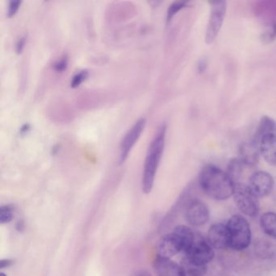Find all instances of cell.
I'll return each mask as SVG.
<instances>
[{
  "label": "cell",
  "mask_w": 276,
  "mask_h": 276,
  "mask_svg": "<svg viewBox=\"0 0 276 276\" xmlns=\"http://www.w3.org/2000/svg\"><path fill=\"white\" fill-rule=\"evenodd\" d=\"M199 182L204 193L212 200L223 201L233 195L235 183L226 172L213 165L202 170Z\"/></svg>",
  "instance_id": "1"
},
{
  "label": "cell",
  "mask_w": 276,
  "mask_h": 276,
  "mask_svg": "<svg viewBox=\"0 0 276 276\" xmlns=\"http://www.w3.org/2000/svg\"><path fill=\"white\" fill-rule=\"evenodd\" d=\"M166 125L162 124L151 141L146 156L143 176V189L144 193L151 192L153 187L155 174L163 155L166 143Z\"/></svg>",
  "instance_id": "2"
},
{
  "label": "cell",
  "mask_w": 276,
  "mask_h": 276,
  "mask_svg": "<svg viewBox=\"0 0 276 276\" xmlns=\"http://www.w3.org/2000/svg\"><path fill=\"white\" fill-rule=\"evenodd\" d=\"M227 226L229 232L230 248L238 251L248 248L252 238L248 220L241 215H234L230 218Z\"/></svg>",
  "instance_id": "3"
},
{
  "label": "cell",
  "mask_w": 276,
  "mask_h": 276,
  "mask_svg": "<svg viewBox=\"0 0 276 276\" xmlns=\"http://www.w3.org/2000/svg\"><path fill=\"white\" fill-rule=\"evenodd\" d=\"M234 201L238 209L246 216H256L260 209L258 196L251 190L248 185L236 183L233 193Z\"/></svg>",
  "instance_id": "4"
},
{
  "label": "cell",
  "mask_w": 276,
  "mask_h": 276,
  "mask_svg": "<svg viewBox=\"0 0 276 276\" xmlns=\"http://www.w3.org/2000/svg\"><path fill=\"white\" fill-rule=\"evenodd\" d=\"M188 262L198 266H206L215 256L213 247L201 236H196L193 243L185 251Z\"/></svg>",
  "instance_id": "5"
},
{
  "label": "cell",
  "mask_w": 276,
  "mask_h": 276,
  "mask_svg": "<svg viewBox=\"0 0 276 276\" xmlns=\"http://www.w3.org/2000/svg\"><path fill=\"white\" fill-rule=\"evenodd\" d=\"M226 12V1H214L211 3V12L206 30L205 41L207 44H212L217 37L224 23Z\"/></svg>",
  "instance_id": "6"
},
{
  "label": "cell",
  "mask_w": 276,
  "mask_h": 276,
  "mask_svg": "<svg viewBox=\"0 0 276 276\" xmlns=\"http://www.w3.org/2000/svg\"><path fill=\"white\" fill-rule=\"evenodd\" d=\"M185 217L191 225L195 227L204 225L209 220V208L204 202L193 200L186 207Z\"/></svg>",
  "instance_id": "7"
},
{
  "label": "cell",
  "mask_w": 276,
  "mask_h": 276,
  "mask_svg": "<svg viewBox=\"0 0 276 276\" xmlns=\"http://www.w3.org/2000/svg\"><path fill=\"white\" fill-rule=\"evenodd\" d=\"M248 185L258 198L266 197L272 190L274 179L267 172H255L250 176Z\"/></svg>",
  "instance_id": "8"
},
{
  "label": "cell",
  "mask_w": 276,
  "mask_h": 276,
  "mask_svg": "<svg viewBox=\"0 0 276 276\" xmlns=\"http://www.w3.org/2000/svg\"><path fill=\"white\" fill-rule=\"evenodd\" d=\"M145 125V119H139L126 134L125 137L123 138V141H122L121 147H120V152H121L120 153V164L124 163L126 162L132 147L135 146L138 139L140 137Z\"/></svg>",
  "instance_id": "9"
},
{
  "label": "cell",
  "mask_w": 276,
  "mask_h": 276,
  "mask_svg": "<svg viewBox=\"0 0 276 276\" xmlns=\"http://www.w3.org/2000/svg\"><path fill=\"white\" fill-rule=\"evenodd\" d=\"M183 250V245L174 232L161 239L157 246L158 257L170 258Z\"/></svg>",
  "instance_id": "10"
},
{
  "label": "cell",
  "mask_w": 276,
  "mask_h": 276,
  "mask_svg": "<svg viewBox=\"0 0 276 276\" xmlns=\"http://www.w3.org/2000/svg\"><path fill=\"white\" fill-rule=\"evenodd\" d=\"M208 243L217 250H223L230 246V236L228 226L215 224L211 226L208 233Z\"/></svg>",
  "instance_id": "11"
},
{
  "label": "cell",
  "mask_w": 276,
  "mask_h": 276,
  "mask_svg": "<svg viewBox=\"0 0 276 276\" xmlns=\"http://www.w3.org/2000/svg\"><path fill=\"white\" fill-rule=\"evenodd\" d=\"M154 266L158 276H187L183 267L170 258L157 257Z\"/></svg>",
  "instance_id": "12"
},
{
  "label": "cell",
  "mask_w": 276,
  "mask_h": 276,
  "mask_svg": "<svg viewBox=\"0 0 276 276\" xmlns=\"http://www.w3.org/2000/svg\"><path fill=\"white\" fill-rule=\"evenodd\" d=\"M260 155L259 146L253 140L242 143L239 148V160L245 166L253 167L256 166Z\"/></svg>",
  "instance_id": "13"
},
{
  "label": "cell",
  "mask_w": 276,
  "mask_h": 276,
  "mask_svg": "<svg viewBox=\"0 0 276 276\" xmlns=\"http://www.w3.org/2000/svg\"><path fill=\"white\" fill-rule=\"evenodd\" d=\"M259 151L266 163L276 166V135L269 134L263 136L259 142Z\"/></svg>",
  "instance_id": "14"
},
{
  "label": "cell",
  "mask_w": 276,
  "mask_h": 276,
  "mask_svg": "<svg viewBox=\"0 0 276 276\" xmlns=\"http://www.w3.org/2000/svg\"><path fill=\"white\" fill-rule=\"evenodd\" d=\"M269 134H274L276 135V123L274 119L268 116H263L260 119L258 128H257L256 133L254 135L253 141L256 143L259 146V142L265 135Z\"/></svg>",
  "instance_id": "15"
},
{
  "label": "cell",
  "mask_w": 276,
  "mask_h": 276,
  "mask_svg": "<svg viewBox=\"0 0 276 276\" xmlns=\"http://www.w3.org/2000/svg\"><path fill=\"white\" fill-rule=\"evenodd\" d=\"M260 226L266 235L276 238V213L266 212L262 214L260 218Z\"/></svg>",
  "instance_id": "16"
},
{
  "label": "cell",
  "mask_w": 276,
  "mask_h": 276,
  "mask_svg": "<svg viewBox=\"0 0 276 276\" xmlns=\"http://www.w3.org/2000/svg\"><path fill=\"white\" fill-rule=\"evenodd\" d=\"M174 233L179 238L183 245V251H186L189 246L193 243L195 235L192 232V230L185 225H178L174 228Z\"/></svg>",
  "instance_id": "17"
},
{
  "label": "cell",
  "mask_w": 276,
  "mask_h": 276,
  "mask_svg": "<svg viewBox=\"0 0 276 276\" xmlns=\"http://www.w3.org/2000/svg\"><path fill=\"white\" fill-rule=\"evenodd\" d=\"M244 167V165L241 162L239 158L238 159L235 158V159L230 161L228 166V171L226 172V173L228 174V175L232 180V182L235 183V185L236 183H239L238 180L240 179Z\"/></svg>",
  "instance_id": "18"
},
{
  "label": "cell",
  "mask_w": 276,
  "mask_h": 276,
  "mask_svg": "<svg viewBox=\"0 0 276 276\" xmlns=\"http://www.w3.org/2000/svg\"><path fill=\"white\" fill-rule=\"evenodd\" d=\"M188 6V3L182 2V1H177L173 3L170 5V8L167 11V21L170 22L172 19L174 18L175 15L180 11L182 10L183 8Z\"/></svg>",
  "instance_id": "19"
},
{
  "label": "cell",
  "mask_w": 276,
  "mask_h": 276,
  "mask_svg": "<svg viewBox=\"0 0 276 276\" xmlns=\"http://www.w3.org/2000/svg\"><path fill=\"white\" fill-rule=\"evenodd\" d=\"M276 39V20L273 21L262 33V40L266 44L272 43Z\"/></svg>",
  "instance_id": "20"
},
{
  "label": "cell",
  "mask_w": 276,
  "mask_h": 276,
  "mask_svg": "<svg viewBox=\"0 0 276 276\" xmlns=\"http://www.w3.org/2000/svg\"><path fill=\"white\" fill-rule=\"evenodd\" d=\"M12 220V208L11 206H2L0 208V223L6 224Z\"/></svg>",
  "instance_id": "21"
},
{
  "label": "cell",
  "mask_w": 276,
  "mask_h": 276,
  "mask_svg": "<svg viewBox=\"0 0 276 276\" xmlns=\"http://www.w3.org/2000/svg\"><path fill=\"white\" fill-rule=\"evenodd\" d=\"M89 77V72L87 71H82L81 72L77 73L76 75H74L72 81L71 82V87L73 89L79 87L84 81H86Z\"/></svg>",
  "instance_id": "22"
},
{
  "label": "cell",
  "mask_w": 276,
  "mask_h": 276,
  "mask_svg": "<svg viewBox=\"0 0 276 276\" xmlns=\"http://www.w3.org/2000/svg\"><path fill=\"white\" fill-rule=\"evenodd\" d=\"M67 64H68V59H67V55H63L60 59H59L55 66H54V69L57 72H63L64 71L67 67Z\"/></svg>",
  "instance_id": "23"
},
{
  "label": "cell",
  "mask_w": 276,
  "mask_h": 276,
  "mask_svg": "<svg viewBox=\"0 0 276 276\" xmlns=\"http://www.w3.org/2000/svg\"><path fill=\"white\" fill-rule=\"evenodd\" d=\"M21 2L20 1H11L8 4V16L9 18L13 17L18 12Z\"/></svg>",
  "instance_id": "24"
},
{
  "label": "cell",
  "mask_w": 276,
  "mask_h": 276,
  "mask_svg": "<svg viewBox=\"0 0 276 276\" xmlns=\"http://www.w3.org/2000/svg\"><path fill=\"white\" fill-rule=\"evenodd\" d=\"M25 43H26V37L25 36H22V37H20L19 39L16 46V51L17 54H21L22 53V51H24Z\"/></svg>",
  "instance_id": "25"
},
{
  "label": "cell",
  "mask_w": 276,
  "mask_h": 276,
  "mask_svg": "<svg viewBox=\"0 0 276 276\" xmlns=\"http://www.w3.org/2000/svg\"><path fill=\"white\" fill-rule=\"evenodd\" d=\"M207 67H208V63L206 59H201L198 63V70L200 73L205 72Z\"/></svg>",
  "instance_id": "26"
},
{
  "label": "cell",
  "mask_w": 276,
  "mask_h": 276,
  "mask_svg": "<svg viewBox=\"0 0 276 276\" xmlns=\"http://www.w3.org/2000/svg\"><path fill=\"white\" fill-rule=\"evenodd\" d=\"M12 264V261L10 259H4L0 262V268L4 269L5 267L11 266Z\"/></svg>",
  "instance_id": "27"
},
{
  "label": "cell",
  "mask_w": 276,
  "mask_h": 276,
  "mask_svg": "<svg viewBox=\"0 0 276 276\" xmlns=\"http://www.w3.org/2000/svg\"><path fill=\"white\" fill-rule=\"evenodd\" d=\"M29 130H30V125H29V124H24V125L20 128V134H21V135H25L28 131H29Z\"/></svg>",
  "instance_id": "28"
},
{
  "label": "cell",
  "mask_w": 276,
  "mask_h": 276,
  "mask_svg": "<svg viewBox=\"0 0 276 276\" xmlns=\"http://www.w3.org/2000/svg\"><path fill=\"white\" fill-rule=\"evenodd\" d=\"M135 276H151L150 273L147 272L146 270H140L139 272L136 273Z\"/></svg>",
  "instance_id": "29"
},
{
  "label": "cell",
  "mask_w": 276,
  "mask_h": 276,
  "mask_svg": "<svg viewBox=\"0 0 276 276\" xmlns=\"http://www.w3.org/2000/svg\"><path fill=\"white\" fill-rule=\"evenodd\" d=\"M0 276H7L6 274H4V273H0Z\"/></svg>",
  "instance_id": "30"
}]
</instances>
